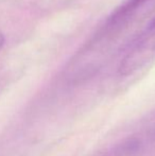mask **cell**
<instances>
[{"mask_svg":"<svg viewBox=\"0 0 155 156\" xmlns=\"http://www.w3.org/2000/svg\"><path fill=\"white\" fill-rule=\"evenodd\" d=\"M145 1L146 0H126L108 17L104 25V33H111L119 30L128 23L130 17H132V15Z\"/></svg>","mask_w":155,"mask_h":156,"instance_id":"cell-1","label":"cell"},{"mask_svg":"<svg viewBox=\"0 0 155 156\" xmlns=\"http://www.w3.org/2000/svg\"><path fill=\"white\" fill-rule=\"evenodd\" d=\"M3 45H4V36H3V34L0 32V49L3 47Z\"/></svg>","mask_w":155,"mask_h":156,"instance_id":"cell-3","label":"cell"},{"mask_svg":"<svg viewBox=\"0 0 155 156\" xmlns=\"http://www.w3.org/2000/svg\"><path fill=\"white\" fill-rule=\"evenodd\" d=\"M153 36H155V6L153 8V10H152L151 14H150V18L148 20L146 28L141 31L140 34H138L133 39L132 44L138 43V41H141L143 39L150 38V37H153Z\"/></svg>","mask_w":155,"mask_h":156,"instance_id":"cell-2","label":"cell"}]
</instances>
